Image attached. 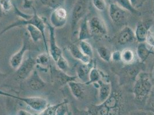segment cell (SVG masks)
I'll return each instance as SVG.
<instances>
[{
  "instance_id": "obj_10",
  "label": "cell",
  "mask_w": 154,
  "mask_h": 115,
  "mask_svg": "<svg viewBox=\"0 0 154 115\" xmlns=\"http://www.w3.org/2000/svg\"><path fill=\"white\" fill-rule=\"evenodd\" d=\"M45 24L49 30L50 35V48L49 53L52 60L56 62L59 58L63 55L62 50L58 46L56 40V32L55 28H54L45 19Z\"/></svg>"
},
{
  "instance_id": "obj_3",
  "label": "cell",
  "mask_w": 154,
  "mask_h": 115,
  "mask_svg": "<svg viewBox=\"0 0 154 115\" xmlns=\"http://www.w3.org/2000/svg\"><path fill=\"white\" fill-rule=\"evenodd\" d=\"M90 0H77L71 12V32L74 36L77 32V26L80 20L83 19L88 12Z\"/></svg>"
},
{
  "instance_id": "obj_2",
  "label": "cell",
  "mask_w": 154,
  "mask_h": 115,
  "mask_svg": "<svg viewBox=\"0 0 154 115\" xmlns=\"http://www.w3.org/2000/svg\"><path fill=\"white\" fill-rule=\"evenodd\" d=\"M32 9H33V14L31 16V17H29V19H21L17 20L15 21H14L12 24H9V26H7L5 28H4L1 32H0V37L5 32L9 31L10 30L16 28V27H20V26H26L28 24H31L33 26L37 27L38 30L40 31V32H42L43 37V42H44V45L45 47V51L46 52L49 53V48H48V46L47 44V40L46 38V36H45V19L44 17H42L40 16H39L38 14L36 12V9L32 7Z\"/></svg>"
},
{
  "instance_id": "obj_14",
  "label": "cell",
  "mask_w": 154,
  "mask_h": 115,
  "mask_svg": "<svg viewBox=\"0 0 154 115\" xmlns=\"http://www.w3.org/2000/svg\"><path fill=\"white\" fill-rule=\"evenodd\" d=\"M28 86L33 91H39L45 88L46 85L45 81L40 77L38 71L35 69L30 76L26 79Z\"/></svg>"
},
{
  "instance_id": "obj_31",
  "label": "cell",
  "mask_w": 154,
  "mask_h": 115,
  "mask_svg": "<svg viewBox=\"0 0 154 115\" xmlns=\"http://www.w3.org/2000/svg\"><path fill=\"white\" fill-rule=\"evenodd\" d=\"M61 102H59L55 105H48L45 109H44L42 112L39 113L38 115H56L57 111L58 110L59 107L60 106Z\"/></svg>"
},
{
  "instance_id": "obj_16",
  "label": "cell",
  "mask_w": 154,
  "mask_h": 115,
  "mask_svg": "<svg viewBox=\"0 0 154 115\" xmlns=\"http://www.w3.org/2000/svg\"><path fill=\"white\" fill-rule=\"evenodd\" d=\"M70 89L71 94L77 100L84 98L86 84L79 82L77 81H72L67 84Z\"/></svg>"
},
{
  "instance_id": "obj_35",
  "label": "cell",
  "mask_w": 154,
  "mask_h": 115,
  "mask_svg": "<svg viewBox=\"0 0 154 115\" xmlns=\"http://www.w3.org/2000/svg\"><path fill=\"white\" fill-rule=\"evenodd\" d=\"M131 5L134 9L138 10L143 6L147 0H129Z\"/></svg>"
},
{
  "instance_id": "obj_32",
  "label": "cell",
  "mask_w": 154,
  "mask_h": 115,
  "mask_svg": "<svg viewBox=\"0 0 154 115\" xmlns=\"http://www.w3.org/2000/svg\"><path fill=\"white\" fill-rule=\"evenodd\" d=\"M0 7L4 13H8L13 7L12 0H0Z\"/></svg>"
},
{
  "instance_id": "obj_43",
  "label": "cell",
  "mask_w": 154,
  "mask_h": 115,
  "mask_svg": "<svg viewBox=\"0 0 154 115\" xmlns=\"http://www.w3.org/2000/svg\"><path fill=\"white\" fill-rule=\"evenodd\" d=\"M5 74H4V73H2V72H1L0 71V79L3 78L4 77H5Z\"/></svg>"
},
{
  "instance_id": "obj_33",
  "label": "cell",
  "mask_w": 154,
  "mask_h": 115,
  "mask_svg": "<svg viewBox=\"0 0 154 115\" xmlns=\"http://www.w3.org/2000/svg\"><path fill=\"white\" fill-rule=\"evenodd\" d=\"M94 7L98 11H103L106 7L105 0H91Z\"/></svg>"
},
{
  "instance_id": "obj_34",
  "label": "cell",
  "mask_w": 154,
  "mask_h": 115,
  "mask_svg": "<svg viewBox=\"0 0 154 115\" xmlns=\"http://www.w3.org/2000/svg\"><path fill=\"white\" fill-rule=\"evenodd\" d=\"M67 112V101L66 100H64L63 101L61 102V104L57 111L56 115H66Z\"/></svg>"
},
{
  "instance_id": "obj_17",
  "label": "cell",
  "mask_w": 154,
  "mask_h": 115,
  "mask_svg": "<svg viewBox=\"0 0 154 115\" xmlns=\"http://www.w3.org/2000/svg\"><path fill=\"white\" fill-rule=\"evenodd\" d=\"M66 49L70 52L72 57L80 61L81 63L89 64L91 60L90 58L85 55L81 50L79 46L75 44L69 45Z\"/></svg>"
},
{
  "instance_id": "obj_39",
  "label": "cell",
  "mask_w": 154,
  "mask_h": 115,
  "mask_svg": "<svg viewBox=\"0 0 154 115\" xmlns=\"http://www.w3.org/2000/svg\"><path fill=\"white\" fill-rule=\"evenodd\" d=\"M17 115H34L32 114L31 113H30L29 112L24 110V109H20L19 111L17 112Z\"/></svg>"
},
{
  "instance_id": "obj_24",
  "label": "cell",
  "mask_w": 154,
  "mask_h": 115,
  "mask_svg": "<svg viewBox=\"0 0 154 115\" xmlns=\"http://www.w3.org/2000/svg\"><path fill=\"white\" fill-rule=\"evenodd\" d=\"M101 72L96 67H93L90 70L89 76V81L86 83V85H89L91 84L98 83L101 79Z\"/></svg>"
},
{
  "instance_id": "obj_19",
  "label": "cell",
  "mask_w": 154,
  "mask_h": 115,
  "mask_svg": "<svg viewBox=\"0 0 154 115\" xmlns=\"http://www.w3.org/2000/svg\"><path fill=\"white\" fill-rule=\"evenodd\" d=\"M51 58L50 54L46 52L40 54L35 58L37 68L42 71H48L51 64Z\"/></svg>"
},
{
  "instance_id": "obj_40",
  "label": "cell",
  "mask_w": 154,
  "mask_h": 115,
  "mask_svg": "<svg viewBox=\"0 0 154 115\" xmlns=\"http://www.w3.org/2000/svg\"><path fill=\"white\" fill-rule=\"evenodd\" d=\"M147 112L146 111H136L130 113L128 115H147Z\"/></svg>"
},
{
  "instance_id": "obj_44",
  "label": "cell",
  "mask_w": 154,
  "mask_h": 115,
  "mask_svg": "<svg viewBox=\"0 0 154 115\" xmlns=\"http://www.w3.org/2000/svg\"><path fill=\"white\" fill-rule=\"evenodd\" d=\"M153 4H154V0H153Z\"/></svg>"
},
{
  "instance_id": "obj_6",
  "label": "cell",
  "mask_w": 154,
  "mask_h": 115,
  "mask_svg": "<svg viewBox=\"0 0 154 115\" xmlns=\"http://www.w3.org/2000/svg\"><path fill=\"white\" fill-rule=\"evenodd\" d=\"M36 67L35 59L32 57L31 54L29 53L28 58L23 61L22 64L16 70V78L19 81L26 80L30 76Z\"/></svg>"
},
{
  "instance_id": "obj_41",
  "label": "cell",
  "mask_w": 154,
  "mask_h": 115,
  "mask_svg": "<svg viewBox=\"0 0 154 115\" xmlns=\"http://www.w3.org/2000/svg\"><path fill=\"white\" fill-rule=\"evenodd\" d=\"M80 115H91L90 113H89V112L87 111H84V112H82V113H81Z\"/></svg>"
},
{
  "instance_id": "obj_21",
  "label": "cell",
  "mask_w": 154,
  "mask_h": 115,
  "mask_svg": "<svg viewBox=\"0 0 154 115\" xmlns=\"http://www.w3.org/2000/svg\"><path fill=\"white\" fill-rule=\"evenodd\" d=\"M92 38L88 25V20L87 17H85L79 26L78 33V40H87Z\"/></svg>"
},
{
  "instance_id": "obj_29",
  "label": "cell",
  "mask_w": 154,
  "mask_h": 115,
  "mask_svg": "<svg viewBox=\"0 0 154 115\" xmlns=\"http://www.w3.org/2000/svg\"><path fill=\"white\" fill-rule=\"evenodd\" d=\"M55 62V65L57 67V68L59 70H60L64 72H67L69 68V65L68 61L66 60V59L63 57V55H62L61 57L58 58L57 61Z\"/></svg>"
},
{
  "instance_id": "obj_5",
  "label": "cell",
  "mask_w": 154,
  "mask_h": 115,
  "mask_svg": "<svg viewBox=\"0 0 154 115\" xmlns=\"http://www.w3.org/2000/svg\"><path fill=\"white\" fill-rule=\"evenodd\" d=\"M130 12L114 2L109 4V16L112 21L117 26L124 25L128 19Z\"/></svg>"
},
{
  "instance_id": "obj_13",
  "label": "cell",
  "mask_w": 154,
  "mask_h": 115,
  "mask_svg": "<svg viewBox=\"0 0 154 115\" xmlns=\"http://www.w3.org/2000/svg\"><path fill=\"white\" fill-rule=\"evenodd\" d=\"M135 40V31L130 26H126L117 35L116 42L118 45H125L134 42Z\"/></svg>"
},
{
  "instance_id": "obj_25",
  "label": "cell",
  "mask_w": 154,
  "mask_h": 115,
  "mask_svg": "<svg viewBox=\"0 0 154 115\" xmlns=\"http://www.w3.org/2000/svg\"><path fill=\"white\" fill-rule=\"evenodd\" d=\"M99 57L106 62H109L112 60V52L105 46H100L97 49Z\"/></svg>"
},
{
  "instance_id": "obj_12",
  "label": "cell",
  "mask_w": 154,
  "mask_h": 115,
  "mask_svg": "<svg viewBox=\"0 0 154 115\" xmlns=\"http://www.w3.org/2000/svg\"><path fill=\"white\" fill-rule=\"evenodd\" d=\"M154 24L152 20L141 21L138 23L135 31L136 40L139 43L145 42L147 37L148 33Z\"/></svg>"
},
{
  "instance_id": "obj_18",
  "label": "cell",
  "mask_w": 154,
  "mask_h": 115,
  "mask_svg": "<svg viewBox=\"0 0 154 115\" xmlns=\"http://www.w3.org/2000/svg\"><path fill=\"white\" fill-rule=\"evenodd\" d=\"M152 54H154V50L146 42L139 43L136 49V55L140 62L144 63Z\"/></svg>"
},
{
  "instance_id": "obj_22",
  "label": "cell",
  "mask_w": 154,
  "mask_h": 115,
  "mask_svg": "<svg viewBox=\"0 0 154 115\" xmlns=\"http://www.w3.org/2000/svg\"><path fill=\"white\" fill-rule=\"evenodd\" d=\"M26 31L31 39L34 43H37L39 40H43L42 32L38 28L33 25L28 24L26 26Z\"/></svg>"
},
{
  "instance_id": "obj_28",
  "label": "cell",
  "mask_w": 154,
  "mask_h": 115,
  "mask_svg": "<svg viewBox=\"0 0 154 115\" xmlns=\"http://www.w3.org/2000/svg\"><path fill=\"white\" fill-rule=\"evenodd\" d=\"M45 7L55 9L59 7H63L64 0H39Z\"/></svg>"
},
{
  "instance_id": "obj_23",
  "label": "cell",
  "mask_w": 154,
  "mask_h": 115,
  "mask_svg": "<svg viewBox=\"0 0 154 115\" xmlns=\"http://www.w3.org/2000/svg\"><path fill=\"white\" fill-rule=\"evenodd\" d=\"M121 59L122 62L127 65L134 64L135 59L134 52L129 48L124 49L121 52Z\"/></svg>"
},
{
  "instance_id": "obj_8",
  "label": "cell",
  "mask_w": 154,
  "mask_h": 115,
  "mask_svg": "<svg viewBox=\"0 0 154 115\" xmlns=\"http://www.w3.org/2000/svg\"><path fill=\"white\" fill-rule=\"evenodd\" d=\"M88 25L92 37L103 38L108 35L106 24L101 17L94 16L88 20Z\"/></svg>"
},
{
  "instance_id": "obj_7",
  "label": "cell",
  "mask_w": 154,
  "mask_h": 115,
  "mask_svg": "<svg viewBox=\"0 0 154 115\" xmlns=\"http://www.w3.org/2000/svg\"><path fill=\"white\" fill-rule=\"evenodd\" d=\"M29 35L28 32H26L24 34V36L23 38V45L20 48L19 51L16 52L9 59V64L11 67L16 70L20 64H22L24 61V57L26 52L30 50V44L29 41Z\"/></svg>"
},
{
  "instance_id": "obj_26",
  "label": "cell",
  "mask_w": 154,
  "mask_h": 115,
  "mask_svg": "<svg viewBox=\"0 0 154 115\" xmlns=\"http://www.w3.org/2000/svg\"><path fill=\"white\" fill-rule=\"evenodd\" d=\"M78 46L84 54L91 59L93 57V50L91 45L87 40L79 41Z\"/></svg>"
},
{
  "instance_id": "obj_36",
  "label": "cell",
  "mask_w": 154,
  "mask_h": 115,
  "mask_svg": "<svg viewBox=\"0 0 154 115\" xmlns=\"http://www.w3.org/2000/svg\"><path fill=\"white\" fill-rule=\"evenodd\" d=\"M145 42L154 50V32L151 30V29L148 33L147 37Z\"/></svg>"
},
{
  "instance_id": "obj_38",
  "label": "cell",
  "mask_w": 154,
  "mask_h": 115,
  "mask_svg": "<svg viewBox=\"0 0 154 115\" xmlns=\"http://www.w3.org/2000/svg\"><path fill=\"white\" fill-rule=\"evenodd\" d=\"M33 0H24L23 7L24 9H29L32 7Z\"/></svg>"
},
{
  "instance_id": "obj_42",
  "label": "cell",
  "mask_w": 154,
  "mask_h": 115,
  "mask_svg": "<svg viewBox=\"0 0 154 115\" xmlns=\"http://www.w3.org/2000/svg\"><path fill=\"white\" fill-rule=\"evenodd\" d=\"M4 14V13L3 12V11H2L1 7H0V20L2 19V17H3V15Z\"/></svg>"
},
{
  "instance_id": "obj_4",
  "label": "cell",
  "mask_w": 154,
  "mask_h": 115,
  "mask_svg": "<svg viewBox=\"0 0 154 115\" xmlns=\"http://www.w3.org/2000/svg\"><path fill=\"white\" fill-rule=\"evenodd\" d=\"M0 96L11 97L13 99L23 101L32 109L39 113L45 109L48 105V101L45 98L40 97H20L2 90H0Z\"/></svg>"
},
{
  "instance_id": "obj_9",
  "label": "cell",
  "mask_w": 154,
  "mask_h": 115,
  "mask_svg": "<svg viewBox=\"0 0 154 115\" xmlns=\"http://www.w3.org/2000/svg\"><path fill=\"white\" fill-rule=\"evenodd\" d=\"M49 70L52 81L62 86L67 85L71 81H76L78 78L77 76H70L66 72L59 70L56 65L51 64Z\"/></svg>"
},
{
  "instance_id": "obj_1",
  "label": "cell",
  "mask_w": 154,
  "mask_h": 115,
  "mask_svg": "<svg viewBox=\"0 0 154 115\" xmlns=\"http://www.w3.org/2000/svg\"><path fill=\"white\" fill-rule=\"evenodd\" d=\"M152 88L153 85L149 74L141 71L136 77L133 86L132 93L135 100L145 105Z\"/></svg>"
},
{
  "instance_id": "obj_11",
  "label": "cell",
  "mask_w": 154,
  "mask_h": 115,
  "mask_svg": "<svg viewBox=\"0 0 154 115\" xmlns=\"http://www.w3.org/2000/svg\"><path fill=\"white\" fill-rule=\"evenodd\" d=\"M67 20V12L63 7L54 9L50 18V23L55 28H60L65 26Z\"/></svg>"
},
{
  "instance_id": "obj_27",
  "label": "cell",
  "mask_w": 154,
  "mask_h": 115,
  "mask_svg": "<svg viewBox=\"0 0 154 115\" xmlns=\"http://www.w3.org/2000/svg\"><path fill=\"white\" fill-rule=\"evenodd\" d=\"M114 3L117 4L120 7H122L124 9L128 11L131 13H133L135 14H140V12L138 10L134 9L131 5L129 0H113Z\"/></svg>"
},
{
  "instance_id": "obj_30",
  "label": "cell",
  "mask_w": 154,
  "mask_h": 115,
  "mask_svg": "<svg viewBox=\"0 0 154 115\" xmlns=\"http://www.w3.org/2000/svg\"><path fill=\"white\" fill-rule=\"evenodd\" d=\"M145 108L147 112H151L154 113V86L145 104Z\"/></svg>"
},
{
  "instance_id": "obj_37",
  "label": "cell",
  "mask_w": 154,
  "mask_h": 115,
  "mask_svg": "<svg viewBox=\"0 0 154 115\" xmlns=\"http://www.w3.org/2000/svg\"><path fill=\"white\" fill-rule=\"evenodd\" d=\"M112 60L114 62H120L122 61L121 59V52L119 51H116L112 52Z\"/></svg>"
},
{
  "instance_id": "obj_15",
  "label": "cell",
  "mask_w": 154,
  "mask_h": 115,
  "mask_svg": "<svg viewBox=\"0 0 154 115\" xmlns=\"http://www.w3.org/2000/svg\"><path fill=\"white\" fill-rule=\"evenodd\" d=\"M94 67V63L92 59L89 64L81 63L77 67V74L78 78L86 83L89 81V76L90 70Z\"/></svg>"
},
{
  "instance_id": "obj_20",
  "label": "cell",
  "mask_w": 154,
  "mask_h": 115,
  "mask_svg": "<svg viewBox=\"0 0 154 115\" xmlns=\"http://www.w3.org/2000/svg\"><path fill=\"white\" fill-rule=\"evenodd\" d=\"M98 99L100 103L105 101L110 96L112 92V85L109 82H103L102 80L98 82Z\"/></svg>"
}]
</instances>
